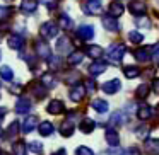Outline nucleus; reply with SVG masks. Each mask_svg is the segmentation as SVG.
<instances>
[{"label": "nucleus", "instance_id": "obj_3", "mask_svg": "<svg viewBox=\"0 0 159 155\" xmlns=\"http://www.w3.org/2000/svg\"><path fill=\"white\" fill-rule=\"evenodd\" d=\"M101 22H103V28L106 29V31L110 32H116L120 31V22H118L116 17H113V15H103V19H101Z\"/></svg>", "mask_w": 159, "mask_h": 155}, {"label": "nucleus", "instance_id": "obj_48", "mask_svg": "<svg viewBox=\"0 0 159 155\" xmlns=\"http://www.w3.org/2000/svg\"><path fill=\"white\" fill-rule=\"evenodd\" d=\"M101 155H121V152H120V148H111V150H106V152H103Z\"/></svg>", "mask_w": 159, "mask_h": 155}, {"label": "nucleus", "instance_id": "obj_44", "mask_svg": "<svg viewBox=\"0 0 159 155\" xmlns=\"http://www.w3.org/2000/svg\"><path fill=\"white\" fill-rule=\"evenodd\" d=\"M151 53H152V60H156V62L159 63V43H156L151 48Z\"/></svg>", "mask_w": 159, "mask_h": 155}, {"label": "nucleus", "instance_id": "obj_29", "mask_svg": "<svg viewBox=\"0 0 159 155\" xmlns=\"http://www.w3.org/2000/svg\"><path fill=\"white\" fill-rule=\"evenodd\" d=\"M58 26L62 29H65V31H69V29L74 28V21L67 14H62V15H60V19H58Z\"/></svg>", "mask_w": 159, "mask_h": 155}, {"label": "nucleus", "instance_id": "obj_33", "mask_svg": "<svg viewBox=\"0 0 159 155\" xmlns=\"http://www.w3.org/2000/svg\"><path fill=\"white\" fill-rule=\"evenodd\" d=\"M82 60H84V53L82 51H72L69 55V60H67V62H69V65H79Z\"/></svg>", "mask_w": 159, "mask_h": 155}, {"label": "nucleus", "instance_id": "obj_16", "mask_svg": "<svg viewBox=\"0 0 159 155\" xmlns=\"http://www.w3.org/2000/svg\"><path fill=\"white\" fill-rule=\"evenodd\" d=\"M70 46H72V41L67 36H63V38H60L57 41V51L62 53V55H67V53L70 55Z\"/></svg>", "mask_w": 159, "mask_h": 155}, {"label": "nucleus", "instance_id": "obj_24", "mask_svg": "<svg viewBox=\"0 0 159 155\" xmlns=\"http://www.w3.org/2000/svg\"><path fill=\"white\" fill-rule=\"evenodd\" d=\"M104 136H106L108 145H111V147H116V145L120 143V136H118V131H116V130H113V128H108L106 133H104Z\"/></svg>", "mask_w": 159, "mask_h": 155}, {"label": "nucleus", "instance_id": "obj_14", "mask_svg": "<svg viewBox=\"0 0 159 155\" xmlns=\"http://www.w3.org/2000/svg\"><path fill=\"white\" fill-rule=\"evenodd\" d=\"M77 36H79L82 41H89V39L94 38V28L93 26H80L77 29Z\"/></svg>", "mask_w": 159, "mask_h": 155}, {"label": "nucleus", "instance_id": "obj_46", "mask_svg": "<svg viewBox=\"0 0 159 155\" xmlns=\"http://www.w3.org/2000/svg\"><path fill=\"white\" fill-rule=\"evenodd\" d=\"M41 4H43V5H46L48 9H55L57 0H41Z\"/></svg>", "mask_w": 159, "mask_h": 155}, {"label": "nucleus", "instance_id": "obj_25", "mask_svg": "<svg viewBox=\"0 0 159 155\" xmlns=\"http://www.w3.org/2000/svg\"><path fill=\"white\" fill-rule=\"evenodd\" d=\"M93 109L96 111V113H108V109H110V106H108V102L104 99H94L93 101Z\"/></svg>", "mask_w": 159, "mask_h": 155}, {"label": "nucleus", "instance_id": "obj_47", "mask_svg": "<svg viewBox=\"0 0 159 155\" xmlns=\"http://www.w3.org/2000/svg\"><path fill=\"white\" fill-rule=\"evenodd\" d=\"M121 155H139V150L135 147H130V148H127Z\"/></svg>", "mask_w": 159, "mask_h": 155}, {"label": "nucleus", "instance_id": "obj_6", "mask_svg": "<svg viewBox=\"0 0 159 155\" xmlns=\"http://www.w3.org/2000/svg\"><path fill=\"white\" fill-rule=\"evenodd\" d=\"M128 11H130L135 17H139V15H144L145 12H147V5H145L142 0H130Z\"/></svg>", "mask_w": 159, "mask_h": 155}, {"label": "nucleus", "instance_id": "obj_38", "mask_svg": "<svg viewBox=\"0 0 159 155\" xmlns=\"http://www.w3.org/2000/svg\"><path fill=\"white\" fill-rule=\"evenodd\" d=\"M48 65L52 70H58L60 67H62V60L58 58V56H50L48 58Z\"/></svg>", "mask_w": 159, "mask_h": 155}, {"label": "nucleus", "instance_id": "obj_15", "mask_svg": "<svg viewBox=\"0 0 159 155\" xmlns=\"http://www.w3.org/2000/svg\"><path fill=\"white\" fill-rule=\"evenodd\" d=\"M135 60H139V62L142 63H147L152 60V53H151V48H139L135 50Z\"/></svg>", "mask_w": 159, "mask_h": 155}, {"label": "nucleus", "instance_id": "obj_51", "mask_svg": "<svg viewBox=\"0 0 159 155\" xmlns=\"http://www.w3.org/2000/svg\"><path fill=\"white\" fill-rule=\"evenodd\" d=\"M7 114V111H5V107H0V121L4 119V116Z\"/></svg>", "mask_w": 159, "mask_h": 155}, {"label": "nucleus", "instance_id": "obj_23", "mask_svg": "<svg viewBox=\"0 0 159 155\" xmlns=\"http://www.w3.org/2000/svg\"><path fill=\"white\" fill-rule=\"evenodd\" d=\"M36 123H38V118L36 116H28L24 121H22V133H31L36 128Z\"/></svg>", "mask_w": 159, "mask_h": 155}, {"label": "nucleus", "instance_id": "obj_18", "mask_svg": "<svg viewBox=\"0 0 159 155\" xmlns=\"http://www.w3.org/2000/svg\"><path fill=\"white\" fill-rule=\"evenodd\" d=\"M7 45H9V48H12V50H22V46H24V38L19 36V34H12V36H9Z\"/></svg>", "mask_w": 159, "mask_h": 155}, {"label": "nucleus", "instance_id": "obj_8", "mask_svg": "<svg viewBox=\"0 0 159 155\" xmlns=\"http://www.w3.org/2000/svg\"><path fill=\"white\" fill-rule=\"evenodd\" d=\"M101 89H103L104 94H116L118 90L121 89V82L118 79H113V80H108V82H104L103 85H101Z\"/></svg>", "mask_w": 159, "mask_h": 155}, {"label": "nucleus", "instance_id": "obj_1", "mask_svg": "<svg viewBox=\"0 0 159 155\" xmlns=\"http://www.w3.org/2000/svg\"><path fill=\"white\" fill-rule=\"evenodd\" d=\"M125 51H127V48H125V45H121V43L110 46V48H108V51H106L108 62H111V63H115V65H118V63L121 62V58H123Z\"/></svg>", "mask_w": 159, "mask_h": 155}, {"label": "nucleus", "instance_id": "obj_37", "mask_svg": "<svg viewBox=\"0 0 159 155\" xmlns=\"http://www.w3.org/2000/svg\"><path fill=\"white\" fill-rule=\"evenodd\" d=\"M26 148H28L29 152H33V153H41L43 152V143L41 141H31V143L26 145Z\"/></svg>", "mask_w": 159, "mask_h": 155}, {"label": "nucleus", "instance_id": "obj_9", "mask_svg": "<svg viewBox=\"0 0 159 155\" xmlns=\"http://www.w3.org/2000/svg\"><path fill=\"white\" fill-rule=\"evenodd\" d=\"M144 148L147 155H159V138H147Z\"/></svg>", "mask_w": 159, "mask_h": 155}, {"label": "nucleus", "instance_id": "obj_35", "mask_svg": "<svg viewBox=\"0 0 159 155\" xmlns=\"http://www.w3.org/2000/svg\"><path fill=\"white\" fill-rule=\"evenodd\" d=\"M128 39H130L134 45H140V43L144 41V34L139 32V31H130L128 32Z\"/></svg>", "mask_w": 159, "mask_h": 155}, {"label": "nucleus", "instance_id": "obj_17", "mask_svg": "<svg viewBox=\"0 0 159 155\" xmlns=\"http://www.w3.org/2000/svg\"><path fill=\"white\" fill-rule=\"evenodd\" d=\"M46 111H48L50 114H62L63 111H65V106H63L62 101L53 99V101H50V104L46 106Z\"/></svg>", "mask_w": 159, "mask_h": 155}, {"label": "nucleus", "instance_id": "obj_20", "mask_svg": "<svg viewBox=\"0 0 159 155\" xmlns=\"http://www.w3.org/2000/svg\"><path fill=\"white\" fill-rule=\"evenodd\" d=\"M94 128H96V123H94V121L91 119V118H84V119L79 123V130L82 131V133H86V135L93 133Z\"/></svg>", "mask_w": 159, "mask_h": 155}, {"label": "nucleus", "instance_id": "obj_50", "mask_svg": "<svg viewBox=\"0 0 159 155\" xmlns=\"http://www.w3.org/2000/svg\"><path fill=\"white\" fill-rule=\"evenodd\" d=\"M52 155H67V152H65V148H60V150H57L55 153H52Z\"/></svg>", "mask_w": 159, "mask_h": 155}, {"label": "nucleus", "instance_id": "obj_34", "mask_svg": "<svg viewBox=\"0 0 159 155\" xmlns=\"http://www.w3.org/2000/svg\"><path fill=\"white\" fill-rule=\"evenodd\" d=\"M149 85L147 84H140V85L137 87V90H135V96L139 97V99H145V97L149 96Z\"/></svg>", "mask_w": 159, "mask_h": 155}, {"label": "nucleus", "instance_id": "obj_31", "mask_svg": "<svg viewBox=\"0 0 159 155\" xmlns=\"http://www.w3.org/2000/svg\"><path fill=\"white\" fill-rule=\"evenodd\" d=\"M123 73H125L127 79H137V77L140 75V68H139V67L128 65V67H125V68H123Z\"/></svg>", "mask_w": 159, "mask_h": 155}, {"label": "nucleus", "instance_id": "obj_41", "mask_svg": "<svg viewBox=\"0 0 159 155\" xmlns=\"http://www.w3.org/2000/svg\"><path fill=\"white\" fill-rule=\"evenodd\" d=\"M11 14H12V9H11V7L0 5V21H5V19H7Z\"/></svg>", "mask_w": 159, "mask_h": 155}, {"label": "nucleus", "instance_id": "obj_12", "mask_svg": "<svg viewBox=\"0 0 159 155\" xmlns=\"http://www.w3.org/2000/svg\"><path fill=\"white\" fill-rule=\"evenodd\" d=\"M29 92L34 97H38V99H43V97L46 96V87L43 85L41 82H33L31 85H29Z\"/></svg>", "mask_w": 159, "mask_h": 155}, {"label": "nucleus", "instance_id": "obj_21", "mask_svg": "<svg viewBox=\"0 0 159 155\" xmlns=\"http://www.w3.org/2000/svg\"><path fill=\"white\" fill-rule=\"evenodd\" d=\"M152 107L151 106H147V104H144V106H139V109H137V116H139V119L140 121H147V119H151L152 118Z\"/></svg>", "mask_w": 159, "mask_h": 155}, {"label": "nucleus", "instance_id": "obj_54", "mask_svg": "<svg viewBox=\"0 0 159 155\" xmlns=\"http://www.w3.org/2000/svg\"><path fill=\"white\" fill-rule=\"evenodd\" d=\"M0 136H2V128H0Z\"/></svg>", "mask_w": 159, "mask_h": 155}, {"label": "nucleus", "instance_id": "obj_32", "mask_svg": "<svg viewBox=\"0 0 159 155\" xmlns=\"http://www.w3.org/2000/svg\"><path fill=\"white\" fill-rule=\"evenodd\" d=\"M125 123V118H123V113H120V111H115L113 114H111L110 118V124L111 126H120V124Z\"/></svg>", "mask_w": 159, "mask_h": 155}, {"label": "nucleus", "instance_id": "obj_36", "mask_svg": "<svg viewBox=\"0 0 159 155\" xmlns=\"http://www.w3.org/2000/svg\"><path fill=\"white\" fill-rule=\"evenodd\" d=\"M0 77H2L4 80H7V82H9V80H12V77H14V72H12L11 67L4 65L2 68H0Z\"/></svg>", "mask_w": 159, "mask_h": 155}, {"label": "nucleus", "instance_id": "obj_43", "mask_svg": "<svg viewBox=\"0 0 159 155\" xmlns=\"http://www.w3.org/2000/svg\"><path fill=\"white\" fill-rule=\"evenodd\" d=\"M84 87H86V92H94L96 90V84H94V80H86L84 82Z\"/></svg>", "mask_w": 159, "mask_h": 155}, {"label": "nucleus", "instance_id": "obj_11", "mask_svg": "<svg viewBox=\"0 0 159 155\" xmlns=\"http://www.w3.org/2000/svg\"><path fill=\"white\" fill-rule=\"evenodd\" d=\"M74 130H75V126H74V121H70V119L62 121V124H60V128H58L60 135H62V136H65V138L72 136V135H74Z\"/></svg>", "mask_w": 159, "mask_h": 155}, {"label": "nucleus", "instance_id": "obj_7", "mask_svg": "<svg viewBox=\"0 0 159 155\" xmlns=\"http://www.w3.org/2000/svg\"><path fill=\"white\" fill-rule=\"evenodd\" d=\"M84 96H86V87H84V84H75L70 89V99L74 102H80L84 99Z\"/></svg>", "mask_w": 159, "mask_h": 155}, {"label": "nucleus", "instance_id": "obj_49", "mask_svg": "<svg viewBox=\"0 0 159 155\" xmlns=\"http://www.w3.org/2000/svg\"><path fill=\"white\" fill-rule=\"evenodd\" d=\"M152 90H154L156 94H159V79H154V82H152Z\"/></svg>", "mask_w": 159, "mask_h": 155}, {"label": "nucleus", "instance_id": "obj_28", "mask_svg": "<svg viewBox=\"0 0 159 155\" xmlns=\"http://www.w3.org/2000/svg\"><path fill=\"white\" fill-rule=\"evenodd\" d=\"M41 84L46 87V89H53V87L57 85V79L53 73H45V75L41 77Z\"/></svg>", "mask_w": 159, "mask_h": 155}, {"label": "nucleus", "instance_id": "obj_22", "mask_svg": "<svg viewBox=\"0 0 159 155\" xmlns=\"http://www.w3.org/2000/svg\"><path fill=\"white\" fill-rule=\"evenodd\" d=\"M86 55L91 56V58H94V60H99L101 56L104 55V50L101 48V46H98V45H91V46L86 48Z\"/></svg>", "mask_w": 159, "mask_h": 155}, {"label": "nucleus", "instance_id": "obj_40", "mask_svg": "<svg viewBox=\"0 0 159 155\" xmlns=\"http://www.w3.org/2000/svg\"><path fill=\"white\" fill-rule=\"evenodd\" d=\"M14 153L16 155H26V143L24 141H17L14 145Z\"/></svg>", "mask_w": 159, "mask_h": 155}, {"label": "nucleus", "instance_id": "obj_27", "mask_svg": "<svg viewBox=\"0 0 159 155\" xmlns=\"http://www.w3.org/2000/svg\"><path fill=\"white\" fill-rule=\"evenodd\" d=\"M36 7H38L36 0H22V4H21V11L24 14H33L36 11Z\"/></svg>", "mask_w": 159, "mask_h": 155}, {"label": "nucleus", "instance_id": "obj_56", "mask_svg": "<svg viewBox=\"0 0 159 155\" xmlns=\"http://www.w3.org/2000/svg\"><path fill=\"white\" fill-rule=\"evenodd\" d=\"M0 155H2V150H0Z\"/></svg>", "mask_w": 159, "mask_h": 155}, {"label": "nucleus", "instance_id": "obj_52", "mask_svg": "<svg viewBox=\"0 0 159 155\" xmlns=\"http://www.w3.org/2000/svg\"><path fill=\"white\" fill-rule=\"evenodd\" d=\"M11 92H21V85H12L11 87Z\"/></svg>", "mask_w": 159, "mask_h": 155}, {"label": "nucleus", "instance_id": "obj_10", "mask_svg": "<svg viewBox=\"0 0 159 155\" xmlns=\"http://www.w3.org/2000/svg\"><path fill=\"white\" fill-rule=\"evenodd\" d=\"M29 109H31V101L28 97H19L17 102H16V113L26 114V113H29Z\"/></svg>", "mask_w": 159, "mask_h": 155}, {"label": "nucleus", "instance_id": "obj_55", "mask_svg": "<svg viewBox=\"0 0 159 155\" xmlns=\"http://www.w3.org/2000/svg\"><path fill=\"white\" fill-rule=\"evenodd\" d=\"M0 60H2V51H0Z\"/></svg>", "mask_w": 159, "mask_h": 155}, {"label": "nucleus", "instance_id": "obj_2", "mask_svg": "<svg viewBox=\"0 0 159 155\" xmlns=\"http://www.w3.org/2000/svg\"><path fill=\"white\" fill-rule=\"evenodd\" d=\"M82 11L89 15H98L103 11V5H101L99 0H87L86 4L82 5Z\"/></svg>", "mask_w": 159, "mask_h": 155}, {"label": "nucleus", "instance_id": "obj_39", "mask_svg": "<svg viewBox=\"0 0 159 155\" xmlns=\"http://www.w3.org/2000/svg\"><path fill=\"white\" fill-rule=\"evenodd\" d=\"M135 24H137L139 28H145V29L151 28V21H149L147 17H144V15H139V17L135 19Z\"/></svg>", "mask_w": 159, "mask_h": 155}, {"label": "nucleus", "instance_id": "obj_57", "mask_svg": "<svg viewBox=\"0 0 159 155\" xmlns=\"http://www.w3.org/2000/svg\"><path fill=\"white\" fill-rule=\"evenodd\" d=\"M157 4H159V0H157Z\"/></svg>", "mask_w": 159, "mask_h": 155}, {"label": "nucleus", "instance_id": "obj_13", "mask_svg": "<svg viewBox=\"0 0 159 155\" xmlns=\"http://www.w3.org/2000/svg\"><path fill=\"white\" fill-rule=\"evenodd\" d=\"M106 68H108V65L104 62H99V60H96L94 63H91L89 65V73L93 77H98V75H101V73H104L106 72Z\"/></svg>", "mask_w": 159, "mask_h": 155}, {"label": "nucleus", "instance_id": "obj_19", "mask_svg": "<svg viewBox=\"0 0 159 155\" xmlns=\"http://www.w3.org/2000/svg\"><path fill=\"white\" fill-rule=\"evenodd\" d=\"M108 12H110V15H113V17H120L121 14L125 12V7L121 5V2H118V0H115V2H111L110 7H108Z\"/></svg>", "mask_w": 159, "mask_h": 155}, {"label": "nucleus", "instance_id": "obj_45", "mask_svg": "<svg viewBox=\"0 0 159 155\" xmlns=\"http://www.w3.org/2000/svg\"><path fill=\"white\" fill-rule=\"evenodd\" d=\"M137 135H139V138H144V140H145L147 135H149V130L145 126H142V128H139V130H137Z\"/></svg>", "mask_w": 159, "mask_h": 155}, {"label": "nucleus", "instance_id": "obj_42", "mask_svg": "<svg viewBox=\"0 0 159 155\" xmlns=\"http://www.w3.org/2000/svg\"><path fill=\"white\" fill-rule=\"evenodd\" d=\"M75 155H94V152L89 147H79L75 150Z\"/></svg>", "mask_w": 159, "mask_h": 155}, {"label": "nucleus", "instance_id": "obj_4", "mask_svg": "<svg viewBox=\"0 0 159 155\" xmlns=\"http://www.w3.org/2000/svg\"><path fill=\"white\" fill-rule=\"evenodd\" d=\"M34 50H36L38 58H41V60H48L50 56H52V50H50V46L46 45L45 41H41V39H38V41L34 43Z\"/></svg>", "mask_w": 159, "mask_h": 155}, {"label": "nucleus", "instance_id": "obj_58", "mask_svg": "<svg viewBox=\"0 0 159 155\" xmlns=\"http://www.w3.org/2000/svg\"><path fill=\"white\" fill-rule=\"evenodd\" d=\"M118 2H120V0H118Z\"/></svg>", "mask_w": 159, "mask_h": 155}, {"label": "nucleus", "instance_id": "obj_30", "mask_svg": "<svg viewBox=\"0 0 159 155\" xmlns=\"http://www.w3.org/2000/svg\"><path fill=\"white\" fill-rule=\"evenodd\" d=\"M19 126H21V123H19V121H12V123L9 124V128L5 130V136H7V138H14V136H17V133H19Z\"/></svg>", "mask_w": 159, "mask_h": 155}, {"label": "nucleus", "instance_id": "obj_53", "mask_svg": "<svg viewBox=\"0 0 159 155\" xmlns=\"http://www.w3.org/2000/svg\"><path fill=\"white\" fill-rule=\"evenodd\" d=\"M2 155H11V153H5V152H2Z\"/></svg>", "mask_w": 159, "mask_h": 155}, {"label": "nucleus", "instance_id": "obj_26", "mask_svg": "<svg viewBox=\"0 0 159 155\" xmlns=\"http://www.w3.org/2000/svg\"><path fill=\"white\" fill-rule=\"evenodd\" d=\"M38 130H39V135H41V136H50V135L55 131V126H53L50 121H43V123H39Z\"/></svg>", "mask_w": 159, "mask_h": 155}, {"label": "nucleus", "instance_id": "obj_5", "mask_svg": "<svg viewBox=\"0 0 159 155\" xmlns=\"http://www.w3.org/2000/svg\"><path fill=\"white\" fill-rule=\"evenodd\" d=\"M39 31H41L43 38L52 39V38H57V34H58V26H57L55 22H45Z\"/></svg>", "mask_w": 159, "mask_h": 155}]
</instances>
